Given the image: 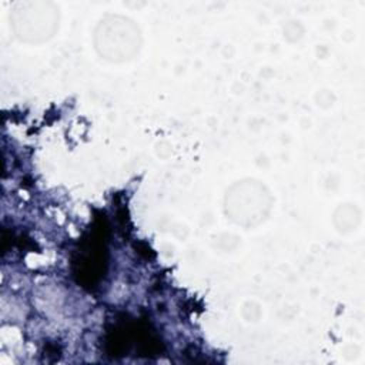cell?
<instances>
[{
  "label": "cell",
  "instance_id": "cell-1",
  "mask_svg": "<svg viewBox=\"0 0 365 365\" xmlns=\"http://www.w3.org/2000/svg\"><path fill=\"white\" fill-rule=\"evenodd\" d=\"M271 195L268 190L254 180L238 181L225 195V212L242 227H254L267 220L271 211Z\"/></svg>",
  "mask_w": 365,
  "mask_h": 365
},
{
  "label": "cell",
  "instance_id": "cell-2",
  "mask_svg": "<svg viewBox=\"0 0 365 365\" xmlns=\"http://www.w3.org/2000/svg\"><path fill=\"white\" fill-rule=\"evenodd\" d=\"M96 48L110 61H127L141 47L138 27L130 19L108 16L100 21L96 30Z\"/></svg>",
  "mask_w": 365,
  "mask_h": 365
},
{
  "label": "cell",
  "instance_id": "cell-3",
  "mask_svg": "<svg viewBox=\"0 0 365 365\" xmlns=\"http://www.w3.org/2000/svg\"><path fill=\"white\" fill-rule=\"evenodd\" d=\"M48 3H20L13 13V27L24 41H43L53 36L58 26V14L48 10Z\"/></svg>",
  "mask_w": 365,
  "mask_h": 365
}]
</instances>
